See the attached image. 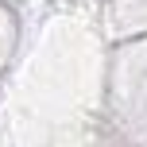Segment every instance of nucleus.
I'll return each instance as SVG.
<instances>
[]
</instances>
